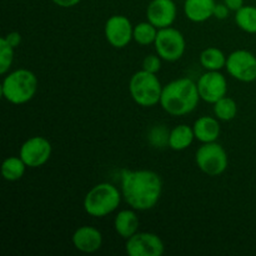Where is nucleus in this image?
I'll return each mask as SVG.
<instances>
[{"label":"nucleus","mask_w":256,"mask_h":256,"mask_svg":"<svg viewBox=\"0 0 256 256\" xmlns=\"http://www.w3.org/2000/svg\"><path fill=\"white\" fill-rule=\"evenodd\" d=\"M122 194L126 204L136 212H148L156 206L162 194V180L152 170H122Z\"/></svg>","instance_id":"nucleus-1"},{"label":"nucleus","mask_w":256,"mask_h":256,"mask_svg":"<svg viewBox=\"0 0 256 256\" xmlns=\"http://www.w3.org/2000/svg\"><path fill=\"white\" fill-rule=\"evenodd\" d=\"M199 100L196 82L189 78H180L164 85L160 105L172 116H184L196 109Z\"/></svg>","instance_id":"nucleus-2"},{"label":"nucleus","mask_w":256,"mask_h":256,"mask_svg":"<svg viewBox=\"0 0 256 256\" xmlns=\"http://www.w3.org/2000/svg\"><path fill=\"white\" fill-rule=\"evenodd\" d=\"M38 78L32 70L16 69L5 74L2 82V94L14 105L29 102L38 92Z\"/></svg>","instance_id":"nucleus-3"},{"label":"nucleus","mask_w":256,"mask_h":256,"mask_svg":"<svg viewBox=\"0 0 256 256\" xmlns=\"http://www.w3.org/2000/svg\"><path fill=\"white\" fill-rule=\"evenodd\" d=\"M122 194L115 185L100 182L92 186L84 198V210L92 218H105L114 212L122 202Z\"/></svg>","instance_id":"nucleus-4"},{"label":"nucleus","mask_w":256,"mask_h":256,"mask_svg":"<svg viewBox=\"0 0 256 256\" xmlns=\"http://www.w3.org/2000/svg\"><path fill=\"white\" fill-rule=\"evenodd\" d=\"M162 88L156 74L144 69L135 72L129 82V92L132 100L142 108H152L159 104Z\"/></svg>","instance_id":"nucleus-5"},{"label":"nucleus","mask_w":256,"mask_h":256,"mask_svg":"<svg viewBox=\"0 0 256 256\" xmlns=\"http://www.w3.org/2000/svg\"><path fill=\"white\" fill-rule=\"evenodd\" d=\"M195 162L204 174L209 176H219L228 169L229 158L226 150L216 142H205L196 150Z\"/></svg>","instance_id":"nucleus-6"},{"label":"nucleus","mask_w":256,"mask_h":256,"mask_svg":"<svg viewBox=\"0 0 256 256\" xmlns=\"http://www.w3.org/2000/svg\"><path fill=\"white\" fill-rule=\"evenodd\" d=\"M155 52L162 60L169 62L182 59L186 50V42L180 30L175 28L159 29L154 42Z\"/></svg>","instance_id":"nucleus-7"},{"label":"nucleus","mask_w":256,"mask_h":256,"mask_svg":"<svg viewBox=\"0 0 256 256\" xmlns=\"http://www.w3.org/2000/svg\"><path fill=\"white\" fill-rule=\"evenodd\" d=\"M225 69L232 78L242 82H252L256 80V56L245 49L234 50L228 55Z\"/></svg>","instance_id":"nucleus-8"},{"label":"nucleus","mask_w":256,"mask_h":256,"mask_svg":"<svg viewBox=\"0 0 256 256\" xmlns=\"http://www.w3.org/2000/svg\"><path fill=\"white\" fill-rule=\"evenodd\" d=\"M52 146L44 136H32L22 142L19 150V156L24 160L28 168L36 169L49 162Z\"/></svg>","instance_id":"nucleus-9"},{"label":"nucleus","mask_w":256,"mask_h":256,"mask_svg":"<svg viewBox=\"0 0 256 256\" xmlns=\"http://www.w3.org/2000/svg\"><path fill=\"white\" fill-rule=\"evenodd\" d=\"M125 252L129 256H162L165 252V245L154 232H138L126 240Z\"/></svg>","instance_id":"nucleus-10"},{"label":"nucleus","mask_w":256,"mask_h":256,"mask_svg":"<svg viewBox=\"0 0 256 256\" xmlns=\"http://www.w3.org/2000/svg\"><path fill=\"white\" fill-rule=\"evenodd\" d=\"M104 34L112 46L122 49L134 40V25L125 15H112L105 22Z\"/></svg>","instance_id":"nucleus-11"},{"label":"nucleus","mask_w":256,"mask_h":256,"mask_svg":"<svg viewBox=\"0 0 256 256\" xmlns=\"http://www.w3.org/2000/svg\"><path fill=\"white\" fill-rule=\"evenodd\" d=\"M196 84L200 99L209 104H215L228 94L226 78L220 72H208L206 70V72H204L199 78Z\"/></svg>","instance_id":"nucleus-12"},{"label":"nucleus","mask_w":256,"mask_h":256,"mask_svg":"<svg viewBox=\"0 0 256 256\" xmlns=\"http://www.w3.org/2000/svg\"><path fill=\"white\" fill-rule=\"evenodd\" d=\"M178 8L174 0H152L146 8V19L158 29L172 26L176 20Z\"/></svg>","instance_id":"nucleus-13"},{"label":"nucleus","mask_w":256,"mask_h":256,"mask_svg":"<svg viewBox=\"0 0 256 256\" xmlns=\"http://www.w3.org/2000/svg\"><path fill=\"white\" fill-rule=\"evenodd\" d=\"M75 249L84 254L96 252L102 245V234L99 229L90 225H82L78 228L72 236Z\"/></svg>","instance_id":"nucleus-14"},{"label":"nucleus","mask_w":256,"mask_h":256,"mask_svg":"<svg viewBox=\"0 0 256 256\" xmlns=\"http://www.w3.org/2000/svg\"><path fill=\"white\" fill-rule=\"evenodd\" d=\"M192 129H194L195 139L202 144L216 142L222 132L219 119L216 116L212 118L208 116V115L200 116L199 119L195 120Z\"/></svg>","instance_id":"nucleus-15"},{"label":"nucleus","mask_w":256,"mask_h":256,"mask_svg":"<svg viewBox=\"0 0 256 256\" xmlns=\"http://www.w3.org/2000/svg\"><path fill=\"white\" fill-rule=\"evenodd\" d=\"M215 0H185L184 14L192 22H205L214 16Z\"/></svg>","instance_id":"nucleus-16"},{"label":"nucleus","mask_w":256,"mask_h":256,"mask_svg":"<svg viewBox=\"0 0 256 256\" xmlns=\"http://www.w3.org/2000/svg\"><path fill=\"white\" fill-rule=\"evenodd\" d=\"M136 210L132 209H124L120 210L116 214L114 220V228L115 232L119 236H122V239L128 240L129 238H132V235L136 234L140 226V220L138 216Z\"/></svg>","instance_id":"nucleus-17"},{"label":"nucleus","mask_w":256,"mask_h":256,"mask_svg":"<svg viewBox=\"0 0 256 256\" xmlns=\"http://www.w3.org/2000/svg\"><path fill=\"white\" fill-rule=\"evenodd\" d=\"M194 140L195 134L192 126L186 124L176 125L170 130L169 148L175 152H182V150H186Z\"/></svg>","instance_id":"nucleus-18"},{"label":"nucleus","mask_w":256,"mask_h":256,"mask_svg":"<svg viewBox=\"0 0 256 256\" xmlns=\"http://www.w3.org/2000/svg\"><path fill=\"white\" fill-rule=\"evenodd\" d=\"M228 56L219 48L209 46L200 54V64L208 72H220L226 65Z\"/></svg>","instance_id":"nucleus-19"},{"label":"nucleus","mask_w":256,"mask_h":256,"mask_svg":"<svg viewBox=\"0 0 256 256\" xmlns=\"http://www.w3.org/2000/svg\"><path fill=\"white\" fill-rule=\"evenodd\" d=\"M26 168V164L20 156L6 158L2 165V178L6 182H18L24 176Z\"/></svg>","instance_id":"nucleus-20"},{"label":"nucleus","mask_w":256,"mask_h":256,"mask_svg":"<svg viewBox=\"0 0 256 256\" xmlns=\"http://www.w3.org/2000/svg\"><path fill=\"white\" fill-rule=\"evenodd\" d=\"M235 24L248 34H256V6L244 5L235 12Z\"/></svg>","instance_id":"nucleus-21"},{"label":"nucleus","mask_w":256,"mask_h":256,"mask_svg":"<svg viewBox=\"0 0 256 256\" xmlns=\"http://www.w3.org/2000/svg\"><path fill=\"white\" fill-rule=\"evenodd\" d=\"M159 29L150 22H142L134 26V42L142 46L154 44Z\"/></svg>","instance_id":"nucleus-22"},{"label":"nucleus","mask_w":256,"mask_h":256,"mask_svg":"<svg viewBox=\"0 0 256 256\" xmlns=\"http://www.w3.org/2000/svg\"><path fill=\"white\" fill-rule=\"evenodd\" d=\"M214 114L220 122H230L238 114V104L234 99L224 96L214 104Z\"/></svg>","instance_id":"nucleus-23"},{"label":"nucleus","mask_w":256,"mask_h":256,"mask_svg":"<svg viewBox=\"0 0 256 256\" xmlns=\"http://www.w3.org/2000/svg\"><path fill=\"white\" fill-rule=\"evenodd\" d=\"M169 136L170 132L165 125H154L149 130L148 140L149 144L155 149H162L165 146H169Z\"/></svg>","instance_id":"nucleus-24"},{"label":"nucleus","mask_w":256,"mask_h":256,"mask_svg":"<svg viewBox=\"0 0 256 256\" xmlns=\"http://www.w3.org/2000/svg\"><path fill=\"white\" fill-rule=\"evenodd\" d=\"M14 49L2 36L0 39V74L5 75L10 70L14 62Z\"/></svg>","instance_id":"nucleus-25"},{"label":"nucleus","mask_w":256,"mask_h":256,"mask_svg":"<svg viewBox=\"0 0 256 256\" xmlns=\"http://www.w3.org/2000/svg\"><path fill=\"white\" fill-rule=\"evenodd\" d=\"M162 59L158 54L146 55L142 60V69L152 74H158L162 69Z\"/></svg>","instance_id":"nucleus-26"},{"label":"nucleus","mask_w":256,"mask_h":256,"mask_svg":"<svg viewBox=\"0 0 256 256\" xmlns=\"http://www.w3.org/2000/svg\"><path fill=\"white\" fill-rule=\"evenodd\" d=\"M230 12H232V10H230L224 2H222V4H216L214 9V18H216L218 20H225L229 16Z\"/></svg>","instance_id":"nucleus-27"},{"label":"nucleus","mask_w":256,"mask_h":256,"mask_svg":"<svg viewBox=\"0 0 256 256\" xmlns=\"http://www.w3.org/2000/svg\"><path fill=\"white\" fill-rule=\"evenodd\" d=\"M4 38L12 48H18L20 45V42H22V35H20V32H9V34L5 35Z\"/></svg>","instance_id":"nucleus-28"},{"label":"nucleus","mask_w":256,"mask_h":256,"mask_svg":"<svg viewBox=\"0 0 256 256\" xmlns=\"http://www.w3.org/2000/svg\"><path fill=\"white\" fill-rule=\"evenodd\" d=\"M52 2H54L55 5H58V6L65 8V9H68V8L76 6V5L79 4L82 0H52Z\"/></svg>","instance_id":"nucleus-29"},{"label":"nucleus","mask_w":256,"mask_h":256,"mask_svg":"<svg viewBox=\"0 0 256 256\" xmlns=\"http://www.w3.org/2000/svg\"><path fill=\"white\" fill-rule=\"evenodd\" d=\"M224 4L226 5L232 12H238L240 8L244 6V0H224Z\"/></svg>","instance_id":"nucleus-30"}]
</instances>
